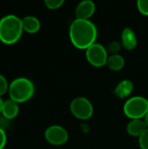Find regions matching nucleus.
<instances>
[{
	"instance_id": "obj_22",
	"label": "nucleus",
	"mask_w": 148,
	"mask_h": 149,
	"mask_svg": "<svg viewBox=\"0 0 148 149\" xmlns=\"http://www.w3.org/2000/svg\"><path fill=\"white\" fill-rule=\"evenodd\" d=\"M3 100L0 97V114H1V113H2V109H3Z\"/></svg>"
},
{
	"instance_id": "obj_15",
	"label": "nucleus",
	"mask_w": 148,
	"mask_h": 149,
	"mask_svg": "<svg viewBox=\"0 0 148 149\" xmlns=\"http://www.w3.org/2000/svg\"><path fill=\"white\" fill-rule=\"evenodd\" d=\"M64 0H45L44 4L50 10H57L64 4Z\"/></svg>"
},
{
	"instance_id": "obj_21",
	"label": "nucleus",
	"mask_w": 148,
	"mask_h": 149,
	"mask_svg": "<svg viewBox=\"0 0 148 149\" xmlns=\"http://www.w3.org/2000/svg\"><path fill=\"white\" fill-rule=\"evenodd\" d=\"M7 141V136L4 130L0 128V149H3Z\"/></svg>"
},
{
	"instance_id": "obj_10",
	"label": "nucleus",
	"mask_w": 148,
	"mask_h": 149,
	"mask_svg": "<svg viewBox=\"0 0 148 149\" xmlns=\"http://www.w3.org/2000/svg\"><path fill=\"white\" fill-rule=\"evenodd\" d=\"M147 126L144 120H131L126 126V131L131 136L140 137L146 130Z\"/></svg>"
},
{
	"instance_id": "obj_2",
	"label": "nucleus",
	"mask_w": 148,
	"mask_h": 149,
	"mask_svg": "<svg viewBox=\"0 0 148 149\" xmlns=\"http://www.w3.org/2000/svg\"><path fill=\"white\" fill-rule=\"evenodd\" d=\"M24 31L22 19L14 14H8L0 19V41L4 45L16 44Z\"/></svg>"
},
{
	"instance_id": "obj_19",
	"label": "nucleus",
	"mask_w": 148,
	"mask_h": 149,
	"mask_svg": "<svg viewBox=\"0 0 148 149\" xmlns=\"http://www.w3.org/2000/svg\"><path fill=\"white\" fill-rule=\"evenodd\" d=\"M10 125V120L4 117L3 114H0V128L3 130H6Z\"/></svg>"
},
{
	"instance_id": "obj_13",
	"label": "nucleus",
	"mask_w": 148,
	"mask_h": 149,
	"mask_svg": "<svg viewBox=\"0 0 148 149\" xmlns=\"http://www.w3.org/2000/svg\"><path fill=\"white\" fill-rule=\"evenodd\" d=\"M24 31L28 33H36L40 29V21L34 16H26L22 18Z\"/></svg>"
},
{
	"instance_id": "obj_8",
	"label": "nucleus",
	"mask_w": 148,
	"mask_h": 149,
	"mask_svg": "<svg viewBox=\"0 0 148 149\" xmlns=\"http://www.w3.org/2000/svg\"><path fill=\"white\" fill-rule=\"evenodd\" d=\"M96 6L92 0H83L79 2L75 9V17L78 19H89L94 14Z\"/></svg>"
},
{
	"instance_id": "obj_6",
	"label": "nucleus",
	"mask_w": 148,
	"mask_h": 149,
	"mask_svg": "<svg viewBox=\"0 0 148 149\" xmlns=\"http://www.w3.org/2000/svg\"><path fill=\"white\" fill-rule=\"evenodd\" d=\"M85 57L92 65L95 67H102L106 65L109 56L106 47L96 42L85 50Z\"/></svg>"
},
{
	"instance_id": "obj_11",
	"label": "nucleus",
	"mask_w": 148,
	"mask_h": 149,
	"mask_svg": "<svg viewBox=\"0 0 148 149\" xmlns=\"http://www.w3.org/2000/svg\"><path fill=\"white\" fill-rule=\"evenodd\" d=\"M133 91V83L130 79H123L119 82L114 88V94L120 99H124L128 97Z\"/></svg>"
},
{
	"instance_id": "obj_3",
	"label": "nucleus",
	"mask_w": 148,
	"mask_h": 149,
	"mask_svg": "<svg viewBox=\"0 0 148 149\" xmlns=\"http://www.w3.org/2000/svg\"><path fill=\"white\" fill-rule=\"evenodd\" d=\"M10 99L17 103H24L31 100L35 93L33 82L24 77H19L13 79L9 85Z\"/></svg>"
},
{
	"instance_id": "obj_7",
	"label": "nucleus",
	"mask_w": 148,
	"mask_h": 149,
	"mask_svg": "<svg viewBox=\"0 0 148 149\" xmlns=\"http://www.w3.org/2000/svg\"><path fill=\"white\" fill-rule=\"evenodd\" d=\"M45 140L51 145L60 146L65 144L69 138L65 128L58 125H52L46 128L44 132Z\"/></svg>"
},
{
	"instance_id": "obj_1",
	"label": "nucleus",
	"mask_w": 148,
	"mask_h": 149,
	"mask_svg": "<svg viewBox=\"0 0 148 149\" xmlns=\"http://www.w3.org/2000/svg\"><path fill=\"white\" fill-rule=\"evenodd\" d=\"M69 37L72 44L78 49L86 50L96 43L98 30L90 19L75 18L69 28Z\"/></svg>"
},
{
	"instance_id": "obj_9",
	"label": "nucleus",
	"mask_w": 148,
	"mask_h": 149,
	"mask_svg": "<svg viewBox=\"0 0 148 149\" xmlns=\"http://www.w3.org/2000/svg\"><path fill=\"white\" fill-rule=\"evenodd\" d=\"M137 37L133 30L130 27H126L123 29L121 33V43L123 46L128 50L132 51L137 46Z\"/></svg>"
},
{
	"instance_id": "obj_18",
	"label": "nucleus",
	"mask_w": 148,
	"mask_h": 149,
	"mask_svg": "<svg viewBox=\"0 0 148 149\" xmlns=\"http://www.w3.org/2000/svg\"><path fill=\"white\" fill-rule=\"evenodd\" d=\"M9 85L7 79L2 74H0V97L3 94H5L9 90Z\"/></svg>"
},
{
	"instance_id": "obj_16",
	"label": "nucleus",
	"mask_w": 148,
	"mask_h": 149,
	"mask_svg": "<svg viewBox=\"0 0 148 149\" xmlns=\"http://www.w3.org/2000/svg\"><path fill=\"white\" fill-rule=\"evenodd\" d=\"M137 8L141 14L148 16V0H138Z\"/></svg>"
},
{
	"instance_id": "obj_4",
	"label": "nucleus",
	"mask_w": 148,
	"mask_h": 149,
	"mask_svg": "<svg viewBox=\"0 0 148 149\" xmlns=\"http://www.w3.org/2000/svg\"><path fill=\"white\" fill-rule=\"evenodd\" d=\"M124 113L131 120H141L148 112V100L142 96L129 98L123 107Z\"/></svg>"
},
{
	"instance_id": "obj_23",
	"label": "nucleus",
	"mask_w": 148,
	"mask_h": 149,
	"mask_svg": "<svg viewBox=\"0 0 148 149\" xmlns=\"http://www.w3.org/2000/svg\"><path fill=\"white\" fill-rule=\"evenodd\" d=\"M144 120H145V122H146V124H147V128H148V112H147V115H146V117L144 118Z\"/></svg>"
},
{
	"instance_id": "obj_5",
	"label": "nucleus",
	"mask_w": 148,
	"mask_h": 149,
	"mask_svg": "<svg viewBox=\"0 0 148 149\" xmlns=\"http://www.w3.org/2000/svg\"><path fill=\"white\" fill-rule=\"evenodd\" d=\"M72 113L79 120H88L92 116L93 107L92 102L85 97H77L70 104Z\"/></svg>"
},
{
	"instance_id": "obj_17",
	"label": "nucleus",
	"mask_w": 148,
	"mask_h": 149,
	"mask_svg": "<svg viewBox=\"0 0 148 149\" xmlns=\"http://www.w3.org/2000/svg\"><path fill=\"white\" fill-rule=\"evenodd\" d=\"M139 145L141 149H148V128L139 137Z\"/></svg>"
},
{
	"instance_id": "obj_14",
	"label": "nucleus",
	"mask_w": 148,
	"mask_h": 149,
	"mask_svg": "<svg viewBox=\"0 0 148 149\" xmlns=\"http://www.w3.org/2000/svg\"><path fill=\"white\" fill-rule=\"evenodd\" d=\"M106 65L112 71H120L125 65V58L119 53L111 54L108 57Z\"/></svg>"
},
{
	"instance_id": "obj_12",
	"label": "nucleus",
	"mask_w": 148,
	"mask_h": 149,
	"mask_svg": "<svg viewBox=\"0 0 148 149\" xmlns=\"http://www.w3.org/2000/svg\"><path fill=\"white\" fill-rule=\"evenodd\" d=\"M19 113V107L18 103L15 102L14 100L9 99L3 101V109L1 114H3L4 117H6L9 120L15 119Z\"/></svg>"
},
{
	"instance_id": "obj_20",
	"label": "nucleus",
	"mask_w": 148,
	"mask_h": 149,
	"mask_svg": "<svg viewBox=\"0 0 148 149\" xmlns=\"http://www.w3.org/2000/svg\"><path fill=\"white\" fill-rule=\"evenodd\" d=\"M108 50L112 52V54H117L118 52L120 50V45L119 44V42L113 41L108 45Z\"/></svg>"
}]
</instances>
